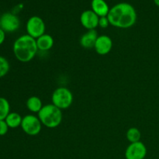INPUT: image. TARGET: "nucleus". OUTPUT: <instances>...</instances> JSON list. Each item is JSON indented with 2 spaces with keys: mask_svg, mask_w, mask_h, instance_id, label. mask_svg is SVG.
Listing matches in <instances>:
<instances>
[{
  "mask_svg": "<svg viewBox=\"0 0 159 159\" xmlns=\"http://www.w3.org/2000/svg\"><path fill=\"white\" fill-rule=\"evenodd\" d=\"M12 50L16 58L23 63L32 61L39 51L36 39L28 34L19 37L14 42Z\"/></svg>",
  "mask_w": 159,
  "mask_h": 159,
  "instance_id": "obj_2",
  "label": "nucleus"
},
{
  "mask_svg": "<svg viewBox=\"0 0 159 159\" xmlns=\"http://www.w3.org/2000/svg\"><path fill=\"white\" fill-rule=\"evenodd\" d=\"M52 104L60 110H65L71 106L73 102V94L71 90L65 87L56 89L51 96Z\"/></svg>",
  "mask_w": 159,
  "mask_h": 159,
  "instance_id": "obj_4",
  "label": "nucleus"
},
{
  "mask_svg": "<svg viewBox=\"0 0 159 159\" xmlns=\"http://www.w3.org/2000/svg\"><path fill=\"white\" fill-rule=\"evenodd\" d=\"M26 29L28 35L33 38L37 39L45 34L46 26L43 19L37 16H34L26 22Z\"/></svg>",
  "mask_w": 159,
  "mask_h": 159,
  "instance_id": "obj_6",
  "label": "nucleus"
},
{
  "mask_svg": "<svg viewBox=\"0 0 159 159\" xmlns=\"http://www.w3.org/2000/svg\"><path fill=\"white\" fill-rule=\"evenodd\" d=\"M36 40H37V45L38 50L41 51H49L53 48L54 43V38L51 35L46 34L40 36V37L36 39Z\"/></svg>",
  "mask_w": 159,
  "mask_h": 159,
  "instance_id": "obj_13",
  "label": "nucleus"
},
{
  "mask_svg": "<svg viewBox=\"0 0 159 159\" xmlns=\"http://www.w3.org/2000/svg\"><path fill=\"white\" fill-rule=\"evenodd\" d=\"M98 33L96 30H88L80 38V44L85 49L94 48L95 43L98 38Z\"/></svg>",
  "mask_w": 159,
  "mask_h": 159,
  "instance_id": "obj_11",
  "label": "nucleus"
},
{
  "mask_svg": "<svg viewBox=\"0 0 159 159\" xmlns=\"http://www.w3.org/2000/svg\"><path fill=\"white\" fill-rule=\"evenodd\" d=\"M42 124L38 116L29 114L23 117L21 128L24 133L30 136H37L42 130Z\"/></svg>",
  "mask_w": 159,
  "mask_h": 159,
  "instance_id": "obj_5",
  "label": "nucleus"
},
{
  "mask_svg": "<svg viewBox=\"0 0 159 159\" xmlns=\"http://www.w3.org/2000/svg\"><path fill=\"white\" fill-rule=\"evenodd\" d=\"M154 2H155V5H156L157 6H158V7H159V0H154Z\"/></svg>",
  "mask_w": 159,
  "mask_h": 159,
  "instance_id": "obj_22",
  "label": "nucleus"
},
{
  "mask_svg": "<svg viewBox=\"0 0 159 159\" xmlns=\"http://www.w3.org/2000/svg\"><path fill=\"white\" fill-rule=\"evenodd\" d=\"M0 28H1V22H0Z\"/></svg>",
  "mask_w": 159,
  "mask_h": 159,
  "instance_id": "obj_23",
  "label": "nucleus"
},
{
  "mask_svg": "<svg viewBox=\"0 0 159 159\" xmlns=\"http://www.w3.org/2000/svg\"><path fill=\"white\" fill-rule=\"evenodd\" d=\"M110 25L120 29H127L135 24L137 12L133 6L127 2H120L110 9L108 16Z\"/></svg>",
  "mask_w": 159,
  "mask_h": 159,
  "instance_id": "obj_1",
  "label": "nucleus"
},
{
  "mask_svg": "<svg viewBox=\"0 0 159 159\" xmlns=\"http://www.w3.org/2000/svg\"><path fill=\"white\" fill-rule=\"evenodd\" d=\"M6 39V32L2 28H0V45L2 44Z\"/></svg>",
  "mask_w": 159,
  "mask_h": 159,
  "instance_id": "obj_21",
  "label": "nucleus"
},
{
  "mask_svg": "<svg viewBox=\"0 0 159 159\" xmlns=\"http://www.w3.org/2000/svg\"><path fill=\"white\" fill-rule=\"evenodd\" d=\"M92 10L99 17L107 16L110 12V7L105 0H92Z\"/></svg>",
  "mask_w": 159,
  "mask_h": 159,
  "instance_id": "obj_12",
  "label": "nucleus"
},
{
  "mask_svg": "<svg viewBox=\"0 0 159 159\" xmlns=\"http://www.w3.org/2000/svg\"><path fill=\"white\" fill-rule=\"evenodd\" d=\"M37 116L42 125L51 129L58 127L61 124L63 117L61 110L52 103L43 106V108L37 113Z\"/></svg>",
  "mask_w": 159,
  "mask_h": 159,
  "instance_id": "obj_3",
  "label": "nucleus"
},
{
  "mask_svg": "<svg viewBox=\"0 0 159 159\" xmlns=\"http://www.w3.org/2000/svg\"><path fill=\"white\" fill-rule=\"evenodd\" d=\"M147 155V148L141 141L130 143L125 151L126 159H144Z\"/></svg>",
  "mask_w": 159,
  "mask_h": 159,
  "instance_id": "obj_7",
  "label": "nucleus"
},
{
  "mask_svg": "<svg viewBox=\"0 0 159 159\" xmlns=\"http://www.w3.org/2000/svg\"><path fill=\"white\" fill-rule=\"evenodd\" d=\"M112 48H113V40L107 35L99 36L94 46V49L99 55L108 54L111 51Z\"/></svg>",
  "mask_w": 159,
  "mask_h": 159,
  "instance_id": "obj_10",
  "label": "nucleus"
},
{
  "mask_svg": "<svg viewBox=\"0 0 159 159\" xmlns=\"http://www.w3.org/2000/svg\"><path fill=\"white\" fill-rule=\"evenodd\" d=\"M22 120H23V117L18 113H16V112L9 113V114L5 120L9 128H16V127H20Z\"/></svg>",
  "mask_w": 159,
  "mask_h": 159,
  "instance_id": "obj_15",
  "label": "nucleus"
},
{
  "mask_svg": "<svg viewBox=\"0 0 159 159\" xmlns=\"http://www.w3.org/2000/svg\"><path fill=\"white\" fill-rule=\"evenodd\" d=\"M10 113V105L6 98L0 97V120H5Z\"/></svg>",
  "mask_w": 159,
  "mask_h": 159,
  "instance_id": "obj_16",
  "label": "nucleus"
},
{
  "mask_svg": "<svg viewBox=\"0 0 159 159\" xmlns=\"http://www.w3.org/2000/svg\"><path fill=\"white\" fill-rule=\"evenodd\" d=\"M43 107L41 99L37 96H30L26 101V107L30 111L34 113H38Z\"/></svg>",
  "mask_w": 159,
  "mask_h": 159,
  "instance_id": "obj_14",
  "label": "nucleus"
},
{
  "mask_svg": "<svg viewBox=\"0 0 159 159\" xmlns=\"http://www.w3.org/2000/svg\"><path fill=\"white\" fill-rule=\"evenodd\" d=\"M1 28L7 33H12L19 29L20 25V19L15 14L6 12L0 17Z\"/></svg>",
  "mask_w": 159,
  "mask_h": 159,
  "instance_id": "obj_8",
  "label": "nucleus"
},
{
  "mask_svg": "<svg viewBox=\"0 0 159 159\" xmlns=\"http://www.w3.org/2000/svg\"><path fill=\"white\" fill-rule=\"evenodd\" d=\"M126 137H127V139L128 140L129 142L135 143L141 141V131L136 127H130L127 131Z\"/></svg>",
  "mask_w": 159,
  "mask_h": 159,
  "instance_id": "obj_17",
  "label": "nucleus"
},
{
  "mask_svg": "<svg viewBox=\"0 0 159 159\" xmlns=\"http://www.w3.org/2000/svg\"><path fill=\"white\" fill-rule=\"evenodd\" d=\"M99 17L92 9L84 11L80 16L81 24L88 30L96 29L99 26Z\"/></svg>",
  "mask_w": 159,
  "mask_h": 159,
  "instance_id": "obj_9",
  "label": "nucleus"
},
{
  "mask_svg": "<svg viewBox=\"0 0 159 159\" xmlns=\"http://www.w3.org/2000/svg\"><path fill=\"white\" fill-rule=\"evenodd\" d=\"M9 63L6 57L0 55V79L4 77L9 71Z\"/></svg>",
  "mask_w": 159,
  "mask_h": 159,
  "instance_id": "obj_18",
  "label": "nucleus"
},
{
  "mask_svg": "<svg viewBox=\"0 0 159 159\" xmlns=\"http://www.w3.org/2000/svg\"><path fill=\"white\" fill-rule=\"evenodd\" d=\"M109 25H110V20H109L108 17L107 16H102V17H99V26H100L101 28H105L108 27Z\"/></svg>",
  "mask_w": 159,
  "mask_h": 159,
  "instance_id": "obj_20",
  "label": "nucleus"
},
{
  "mask_svg": "<svg viewBox=\"0 0 159 159\" xmlns=\"http://www.w3.org/2000/svg\"><path fill=\"white\" fill-rule=\"evenodd\" d=\"M9 126L5 120H0V136H4L9 130Z\"/></svg>",
  "mask_w": 159,
  "mask_h": 159,
  "instance_id": "obj_19",
  "label": "nucleus"
}]
</instances>
